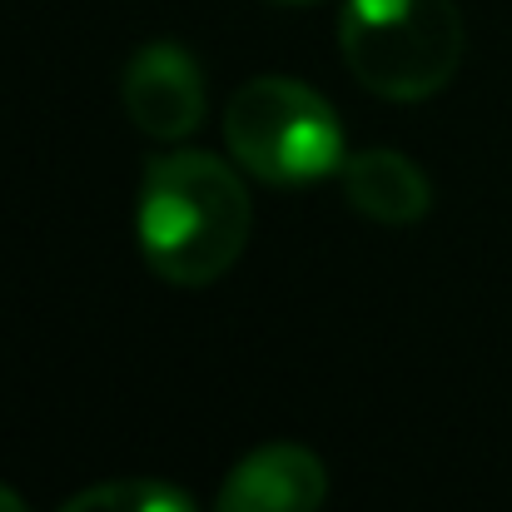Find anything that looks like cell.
Segmentation results:
<instances>
[{"mask_svg": "<svg viewBox=\"0 0 512 512\" xmlns=\"http://www.w3.org/2000/svg\"><path fill=\"white\" fill-rule=\"evenodd\" d=\"M120 100L130 125L155 140V145H184L199 125H204V70L199 60L174 45V40H150L145 50L130 55L125 80H120Z\"/></svg>", "mask_w": 512, "mask_h": 512, "instance_id": "277c9868", "label": "cell"}, {"mask_svg": "<svg viewBox=\"0 0 512 512\" xmlns=\"http://www.w3.org/2000/svg\"><path fill=\"white\" fill-rule=\"evenodd\" d=\"M60 512H199V503L165 478H110L65 498Z\"/></svg>", "mask_w": 512, "mask_h": 512, "instance_id": "52a82bcc", "label": "cell"}, {"mask_svg": "<svg viewBox=\"0 0 512 512\" xmlns=\"http://www.w3.org/2000/svg\"><path fill=\"white\" fill-rule=\"evenodd\" d=\"M339 184L348 209L383 224V229H413L433 209V184H428L423 165L408 160L403 150H388V145H368V150L343 155Z\"/></svg>", "mask_w": 512, "mask_h": 512, "instance_id": "8992f818", "label": "cell"}, {"mask_svg": "<svg viewBox=\"0 0 512 512\" xmlns=\"http://www.w3.org/2000/svg\"><path fill=\"white\" fill-rule=\"evenodd\" d=\"M135 229L155 279L174 289H209L244 259L254 199L239 170H229L219 155L170 145L145 160Z\"/></svg>", "mask_w": 512, "mask_h": 512, "instance_id": "6da1fadb", "label": "cell"}, {"mask_svg": "<svg viewBox=\"0 0 512 512\" xmlns=\"http://www.w3.org/2000/svg\"><path fill=\"white\" fill-rule=\"evenodd\" d=\"M329 468L304 443H264L219 483L214 512H324Z\"/></svg>", "mask_w": 512, "mask_h": 512, "instance_id": "5b68a950", "label": "cell"}, {"mask_svg": "<svg viewBox=\"0 0 512 512\" xmlns=\"http://www.w3.org/2000/svg\"><path fill=\"white\" fill-rule=\"evenodd\" d=\"M224 145L234 165L269 189H309L343 165L334 105L294 75H254L224 105Z\"/></svg>", "mask_w": 512, "mask_h": 512, "instance_id": "3957f363", "label": "cell"}, {"mask_svg": "<svg viewBox=\"0 0 512 512\" xmlns=\"http://www.w3.org/2000/svg\"><path fill=\"white\" fill-rule=\"evenodd\" d=\"M339 50L368 95L388 105H423L453 85L468 25L458 0H348Z\"/></svg>", "mask_w": 512, "mask_h": 512, "instance_id": "7a4b0ae2", "label": "cell"}, {"mask_svg": "<svg viewBox=\"0 0 512 512\" xmlns=\"http://www.w3.org/2000/svg\"><path fill=\"white\" fill-rule=\"evenodd\" d=\"M0 512H30V508H25V498H20V493L5 483V478H0Z\"/></svg>", "mask_w": 512, "mask_h": 512, "instance_id": "ba28073f", "label": "cell"}, {"mask_svg": "<svg viewBox=\"0 0 512 512\" xmlns=\"http://www.w3.org/2000/svg\"><path fill=\"white\" fill-rule=\"evenodd\" d=\"M274 5H309V0H274Z\"/></svg>", "mask_w": 512, "mask_h": 512, "instance_id": "9c48e42d", "label": "cell"}]
</instances>
